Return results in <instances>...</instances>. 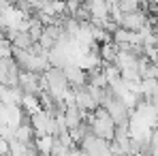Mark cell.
<instances>
[{"mask_svg": "<svg viewBox=\"0 0 158 156\" xmlns=\"http://www.w3.org/2000/svg\"><path fill=\"white\" fill-rule=\"evenodd\" d=\"M118 26L128 28L132 32H139V30H143V28L148 26V15H145L141 9L131 11V13H122L120 19H118Z\"/></svg>", "mask_w": 158, "mask_h": 156, "instance_id": "1", "label": "cell"}, {"mask_svg": "<svg viewBox=\"0 0 158 156\" xmlns=\"http://www.w3.org/2000/svg\"><path fill=\"white\" fill-rule=\"evenodd\" d=\"M17 86L24 90V94H41V73L22 71V69H19Z\"/></svg>", "mask_w": 158, "mask_h": 156, "instance_id": "2", "label": "cell"}, {"mask_svg": "<svg viewBox=\"0 0 158 156\" xmlns=\"http://www.w3.org/2000/svg\"><path fill=\"white\" fill-rule=\"evenodd\" d=\"M118 9H120L122 13L137 11V9H141V0H118Z\"/></svg>", "mask_w": 158, "mask_h": 156, "instance_id": "3", "label": "cell"}]
</instances>
